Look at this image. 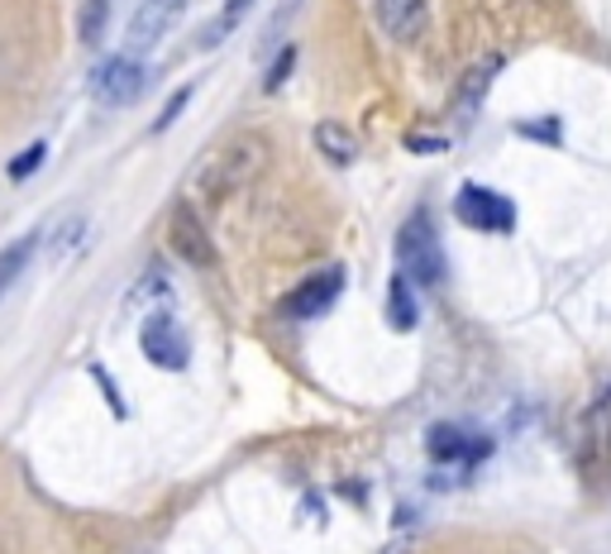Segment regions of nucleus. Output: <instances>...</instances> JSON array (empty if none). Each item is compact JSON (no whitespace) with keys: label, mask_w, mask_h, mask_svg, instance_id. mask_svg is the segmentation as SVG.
<instances>
[{"label":"nucleus","mask_w":611,"mask_h":554,"mask_svg":"<svg viewBox=\"0 0 611 554\" xmlns=\"http://www.w3.org/2000/svg\"><path fill=\"white\" fill-rule=\"evenodd\" d=\"M44 158H48V144H44V138H38V144H30V148H24V154H20L15 163H10V177H15V182H24V177H34L38 168H44Z\"/></svg>","instance_id":"obj_17"},{"label":"nucleus","mask_w":611,"mask_h":554,"mask_svg":"<svg viewBox=\"0 0 611 554\" xmlns=\"http://www.w3.org/2000/svg\"><path fill=\"white\" fill-rule=\"evenodd\" d=\"M378 24L387 38H397V44H415V38L425 34L430 24V5L425 0H378Z\"/></svg>","instance_id":"obj_8"},{"label":"nucleus","mask_w":611,"mask_h":554,"mask_svg":"<svg viewBox=\"0 0 611 554\" xmlns=\"http://www.w3.org/2000/svg\"><path fill=\"white\" fill-rule=\"evenodd\" d=\"M81 230H87V215H81V211L63 220V230L53 234V248H48V263H53V268H58V263H63L67 254H73V244L81 240Z\"/></svg>","instance_id":"obj_15"},{"label":"nucleus","mask_w":611,"mask_h":554,"mask_svg":"<svg viewBox=\"0 0 611 554\" xmlns=\"http://www.w3.org/2000/svg\"><path fill=\"white\" fill-rule=\"evenodd\" d=\"M387 315H392L397 330H415V321H421V307H415V297H411V277L407 273H397L392 287H387Z\"/></svg>","instance_id":"obj_13"},{"label":"nucleus","mask_w":611,"mask_h":554,"mask_svg":"<svg viewBox=\"0 0 611 554\" xmlns=\"http://www.w3.org/2000/svg\"><path fill=\"white\" fill-rule=\"evenodd\" d=\"M454 215L464 220L468 230H488V234H507L516 225V206H511L502 191H488V187H474V182L458 191Z\"/></svg>","instance_id":"obj_4"},{"label":"nucleus","mask_w":611,"mask_h":554,"mask_svg":"<svg viewBox=\"0 0 611 554\" xmlns=\"http://www.w3.org/2000/svg\"><path fill=\"white\" fill-rule=\"evenodd\" d=\"M38 244H44V234H24V240H15V244L0 248V297H5L10 287L20 282V273L30 268V258H34Z\"/></svg>","instance_id":"obj_12"},{"label":"nucleus","mask_w":611,"mask_h":554,"mask_svg":"<svg viewBox=\"0 0 611 554\" xmlns=\"http://www.w3.org/2000/svg\"><path fill=\"white\" fill-rule=\"evenodd\" d=\"M516 134H521V138H540V144H554V148L564 144L559 120H525V124H516Z\"/></svg>","instance_id":"obj_18"},{"label":"nucleus","mask_w":611,"mask_h":554,"mask_svg":"<svg viewBox=\"0 0 611 554\" xmlns=\"http://www.w3.org/2000/svg\"><path fill=\"white\" fill-rule=\"evenodd\" d=\"M105 20H110V0H87V5H81V44L87 48L101 44Z\"/></svg>","instance_id":"obj_14"},{"label":"nucleus","mask_w":611,"mask_h":554,"mask_svg":"<svg viewBox=\"0 0 611 554\" xmlns=\"http://www.w3.org/2000/svg\"><path fill=\"white\" fill-rule=\"evenodd\" d=\"M148 87V73H144V63L134 58V53H115V58H105L101 67L91 73V96L101 106H134L138 96H144Z\"/></svg>","instance_id":"obj_3"},{"label":"nucleus","mask_w":611,"mask_h":554,"mask_svg":"<svg viewBox=\"0 0 611 554\" xmlns=\"http://www.w3.org/2000/svg\"><path fill=\"white\" fill-rule=\"evenodd\" d=\"M397 263L411 282L421 287H440L444 282V254L435 240V225H430V211H415L397 234Z\"/></svg>","instance_id":"obj_2"},{"label":"nucleus","mask_w":611,"mask_h":554,"mask_svg":"<svg viewBox=\"0 0 611 554\" xmlns=\"http://www.w3.org/2000/svg\"><path fill=\"white\" fill-rule=\"evenodd\" d=\"M344 292V268H325L315 277H306V282L282 301V315L287 321H311V315H321L335 307V297Z\"/></svg>","instance_id":"obj_6"},{"label":"nucleus","mask_w":611,"mask_h":554,"mask_svg":"<svg viewBox=\"0 0 611 554\" xmlns=\"http://www.w3.org/2000/svg\"><path fill=\"white\" fill-rule=\"evenodd\" d=\"M315 148L335 163V168H349V163L358 158V138L344 130V124H335V120H325V124H315Z\"/></svg>","instance_id":"obj_11"},{"label":"nucleus","mask_w":611,"mask_h":554,"mask_svg":"<svg viewBox=\"0 0 611 554\" xmlns=\"http://www.w3.org/2000/svg\"><path fill=\"white\" fill-rule=\"evenodd\" d=\"M407 144L415 148V154H440V148H444V138H421V134H411Z\"/></svg>","instance_id":"obj_23"},{"label":"nucleus","mask_w":611,"mask_h":554,"mask_svg":"<svg viewBox=\"0 0 611 554\" xmlns=\"http://www.w3.org/2000/svg\"><path fill=\"white\" fill-rule=\"evenodd\" d=\"M177 15H182V0H144L130 20V34H124V44H130L134 58L148 53L153 44H163V34L177 24Z\"/></svg>","instance_id":"obj_7"},{"label":"nucleus","mask_w":611,"mask_h":554,"mask_svg":"<svg viewBox=\"0 0 611 554\" xmlns=\"http://www.w3.org/2000/svg\"><path fill=\"white\" fill-rule=\"evenodd\" d=\"M263 163H268V138L258 134H230L225 144H215L211 154L201 158L197 177H191V197L201 201H225L234 191H244L254 177L263 173Z\"/></svg>","instance_id":"obj_1"},{"label":"nucleus","mask_w":611,"mask_h":554,"mask_svg":"<svg viewBox=\"0 0 611 554\" xmlns=\"http://www.w3.org/2000/svg\"><path fill=\"white\" fill-rule=\"evenodd\" d=\"M425 450H430V459H440V464H464V459H482V454H488L482 440L468 445L458 425H435V431L425 435Z\"/></svg>","instance_id":"obj_10"},{"label":"nucleus","mask_w":611,"mask_h":554,"mask_svg":"<svg viewBox=\"0 0 611 554\" xmlns=\"http://www.w3.org/2000/svg\"><path fill=\"white\" fill-rule=\"evenodd\" d=\"M248 5H254V0H225V15H220V20L211 24V30L201 34V44H205V48H211V44H220V38H225V34L234 30V24L244 20V10H248Z\"/></svg>","instance_id":"obj_16"},{"label":"nucleus","mask_w":611,"mask_h":554,"mask_svg":"<svg viewBox=\"0 0 611 554\" xmlns=\"http://www.w3.org/2000/svg\"><path fill=\"white\" fill-rule=\"evenodd\" d=\"M168 234H173V248L191 263V268H215V248H211V240H205L201 215L191 211V206H177Z\"/></svg>","instance_id":"obj_9"},{"label":"nucleus","mask_w":611,"mask_h":554,"mask_svg":"<svg viewBox=\"0 0 611 554\" xmlns=\"http://www.w3.org/2000/svg\"><path fill=\"white\" fill-rule=\"evenodd\" d=\"M138 344H144V358L168 373H182L187 368V335L177 325L173 311H148L144 330H138Z\"/></svg>","instance_id":"obj_5"},{"label":"nucleus","mask_w":611,"mask_h":554,"mask_svg":"<svg viewBox=\"0 0 611 554\" xmlns=\"http://www.w3.org/2000/svg\"><path fill=\"white\" fill-rule=\"evenodd\" d=\"M497 67H502V63H497V58H492V63H482V67H478V73H474V77H468V81H464V87H468V91H464V101H482V91H488V77L497 73Z\"/></svg>","instance_id":"obj_20"},{"label":"nucleus","mask_w":611,"mask_h":554,"mask_svg":"<svg viewBox=\"0 0 611 554\" xmlns=\"http://www.w3.org/2000/svg\"><path fill=\"white\" fill-rule=\"evenodd\" d=\"M187 106H191V87H182V91H177V96H173L168 106H163V115H158V124H153V130H158V134H163V130H173V120L182 115Z\"/></svg>","instance_id":"obj_19"},{"label":"nucleus","mask_w":611,"mask_h":554,"mask_svg":"<svg viewBox=\"0 0 611 554\" xmlns=\"http://www.w3.org/2000/svg\"><path fill=\"white\" fill-rule=\"evenodd\" d=\"M291 63H297V53H291V48H282V53H277V63H273V73H268V81H263V87H268V91H277V87H282V81H287V73H291Z\"/></svg>","instance_id":"obj_21"},{"label":"nucleus","mask_w":611,"mask_h":554,"mask_svg":"<svg viewBox=\"0 0 611 554\" xmlns=\"http://www.w3.org/2000/svg\"><path fill=\"white\" fill-rule=\"evenodd\" d=\"M91 378L105 387V401H110V407H115V416H124V401H120V392H115V387H110V378H105V373H101V368H91Z\"/></svg>","instance_id":"obj_22"}]
</instances>
